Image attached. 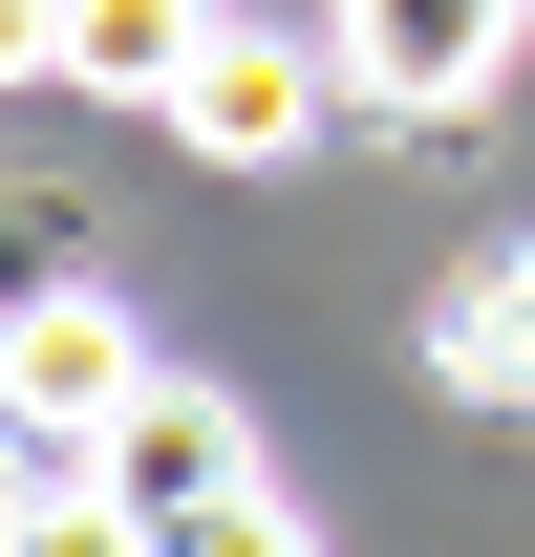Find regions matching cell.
Masks as SVG:
<instances>
[{"mask_svg": "<svg viewBox=\"0 0 535 557\" xmlns=\"http://www.w3.org/2000/svg\"><path fill=\"white\" fill-rule=\"evenodd\" d=\"M129 408H150V344H129V300H86V278L0 300V429H22V450H108Z\"/></svg>", "mask_w": 535, "mask_h": 557, "instance_id": "obj_1", "label": "cell"}, {"mask_svg": "<svg viewBox=\"0 0 535 557\" xmlns=\"http://www.w3.org/2000/svg\"><path fill=\"white\" fill-rule=\"evenodd\" d=\"M343 108V44H278V22H214L194 86H172V150H214V172H300Z\"/></svg>", "mask_w": 535, "mask_h": 557, "instance_id": "obj_2", "label": "cell"}, {"mask_svg": "<svg viewBox=\"0 0 535 557\" xmlns=\"http://www.w3.org/2000/svg\"><path fill=\"white\" fill-rule=\"evenodd\" d=\"M322 44H343V86H364V108H493V86H514V44H535V0H343Z\"/></svg>", "mask_w": 535, "mask_h": 557, "instance_id": "obj_3", "label": "cell"}, {"mask_svg": "<svg viewBox=\"0 0 535 557\" xmlns=\"http://www.w3.org/2000/svg\"><path fill=\"white\" fill-rule=\"evenodd\" d=\"M214 44V0H43V86H86V108H172Z\"/></svg>", "mask_w": 535, "mask_h": 557, "instance_id": "obj_4", "label": "cell"}, {"mask_svg": "<svg viewBox=\"0 0 535 557\" xmlns=\"http://www.w3.org/2000/svg\"><path fill=\"white\" fill-rule=\"evenodd\" d=\"M428 386L450 408H535V258H471L428 300Z\"/></svg>", "mask_w": 535, "mask_h": 557, "instance_id": "obj_5", "label": "cell"}, {"mask_svg": "<svg viewBox=\"0 0 535 557\" xmlns=\"http://www.w3.org/2000/svg\"><path fill=\"white\" fill-rule=\"evenodd\" d=\"M86 472L129 493V515H172V493H214V472H258V450H236V408H194V386H150V408L108 429V450H86Z\"/></svg>", "mask_w": 535, "mask_h": 557, "instance_id": "obj_6", "label": "cell"}, {"mask_svg": "<svg viewBox=\"0 0 535 557\" xmlns=\"http://www.w3.org/2000/svg\"><path fill=\"white\" fill-rule=\"evenodd\" d=\"M150 557H322V536H300V493H278V472H214V493L150 515Z\"/></svg>", "mask_w": 535, "mask_h": 557, "instance_id": "obj_7", "label": "cell"}, {"mask_svg": "<svg viewBox=\"0 0 535 557\" xmlns=\"http://www.w3.org/2000/svg\"><path fill=\"white\" fill-rule=\"evenodd\" d=\"M0 557H150V515H129L108 472H43L22 515H0Z\"/></svg>", "mask_w": 535, "mask_h": 557, "instance_id": "obj_8", "label": "cell"}]
</instances>
